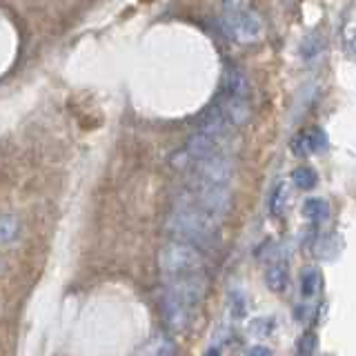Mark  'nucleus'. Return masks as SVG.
Returning <instances> with one entry per match:
<instances>
[{"instance_id": "obj_20", "label": "nucleus", "mask_w": 356, "mask_h": 356, "mask_svg": "<svg viewBox=\"0 0 356 356\" xmlns=\"http://www.w3.org/2000/svg\"><path fill=\"white\" fill-rule=\"evenodd\" d=\"M145 354H176V345L167 337H154L147 345L143 348Z\"/></svg>"}, {"instance_id": "obj_21", "label": "nucleus", "mask_w": 356, "mask_h": 356, "mask_svg": "<svg viewBox=\"0 0 356 356\" xmlns=\"http://www.w3.org/2000/svg\"><path fill=\"white\" fill-rule=\"evenodd\" d=\"M245 312H248V300H245V296L241 292H234V298L229 303V314L234 318H241Z\"/></svg>"}, {"instance_id": "obj_5", "label": "nucleus", "mask_w": 356, "mask_h": 356, "mask_svg": "<svg viewBox=\"0 0 356 356\" xmlns=\"http://www.w3.org/2000/svg\"><path fill=\"white\" fill-rule=\"evenodd\" d=\"M234 178V163L220 152L192 163V174L187 183L194 185H229Z\"/></svg>"}, {"instance_id": "obj_9", "label": "nucleus", "mask_w": 356, "mask_h": 356, "mask_svg": "<svg viewBox=\"0 0 356 356\" xmlns=\"http://www.w3.org/2000/svg\"><path fill=\"white\" fill-rule=\"evenodd\" d=\"M218 140L216 138H211L209 134H205V131H196V134H192V136L187 138V143H185V154L192 159V163L194 161H200V159H207V156H211V154H216L218 152Z\"/></svg>"}, {"instance_id": "obj_24", "label": "nucleus", "mask_w": 356, "mask_h": 356, "mask_svg": "<svg viewBox=\"0 0 356 356\" xmlns=\"http://www.w3.org/2000/svg\"><path fill=\"white\" fill-rule=\"evenodd\" d=\"M245 354H250V356H270L272 350L270 348H261V345H252V348L245 352Z\"/></svg>"}, {"instance_id": "obj_15", "label": "nucleus", "mask_w": 356, "mask_h": 356, "mask_svg": "<svg viewBox=\"0 0 356 356\" xmlns=\"http://www.w3.org/2000/svg\"><path fill=\"white\" fill-rule=\"evenodd\" d=\"M287 200H289V189H287V183H278L272 194H270V203H267V207H270V214L272 216H281L285 207H287Z\"/></svg>"}, {"instance_id": "obj_7", "label": "nucleus", "mask_w": 356, "mask_h": 356, "mask_svg": "<svg viewBox=\"0 0 356 356\" xmlns=\"http://www.w3.org/2000/svg\"><path fill=\"white\" fill-rule=\"evenodd\" d=\"M214 105L218 107L222 118H225L234 129L245 125V122L250 120V114H252L250 98H238V96H229V94H222L220 92V96L216 98Z\"/></svg>"}, {"instance_id": "obj_3", "label": "nucleus", "mask_w": 356, "mask_h": 356, "mask_svg": "<svg viewBox=\"0 0 356 356\" xmlns=\"http://www.w3.org/2000/svg\"><path fill=\"white\" fill-rule=\"evenodd\" d=\"M156 263H159L163 278H174V276L203 272L205 256L203 250H198L196 245L170 238L165 245H161L159 254H156Z\"/></svg>"}, {"instance_id": "obj_11", "label": "nucleus", "mask_w": 356, "mask_h": 356, "mask_svg": "<svg viewBox=\"0 0 356 356\" xmlns=\"http://www.w3.org/2000/svg\"><path fill=\"white\" fill-rule=\"evenodd\" d=\"M222 94H229V96H238V98H250V81L238 67H227L225 76H222Z\"/></svg>"}, {"instance_id": "obj_18", "label": "nucleus", "mask_w": 356, "mask_h": 356, "mask_svg": "<svg viewBox=\"0 0 356 356\" xmlns=\"http://www.w3.org/2000/svg\"><path fill=\"white\" fill-rule=\"evenodd\" d=\"M292 181H294V185H296L298 189H303V192H307V189L316 187V183H318V174H316L314 170H312V167L300 165V167H296V170L292 172Z\"/></svg>"}, {"instance_id": "obj_14", "label": "nucleus", "mask_w": 356, "mask_h": 356, "mask_svg": "<svg viewBox=\"0 0 356 356\" xmlns=\"http://www.w3.org/2000/svg\"><path fill=\"white\" fill-rule=\"evenodd\" d=\"M341 42H343L345 54L352 58L354 56V5L345 9V16L341 20Z\"/></svg>"}, {"instance_id": "obj_1", "label": "nucleus", "mask_w": 356, "mask_h": 356, "mask_svg": "<svg viewBox=\"0 0 356 356\" xmlns=\"http://www.w3.org/2000/svg\"><path fill=\"white\" fill-rule=\"evenodd\" d=\"M218 218L205 214L196 207H187V205H174L172 214L165 220V234L170 238L183 241L189 245H196L198 250H207L216 243L218 238V229H220Z\"/></svg>"}, {"instance_id": "obj_17", "label": "nucleus", "mask_w": 356, "mask_h": 356, "mask_svg": "<svg viewBox=\"0 0 356 356\" xmlns=\"http://www.w3.org/2000/svg\"><path fill=\"white\" fill-rule=\"evenodd\" d=\"M20 236V222L16 216L5 214L0 216V245H7V243H14Z\"/></svg>"}, {"instance_id": "obj_23", "label": "nucleus", "mask_w": 356, "mask_h": 356, "mask_svg": "<svg viewBox=\"0 0 356 356\" xmlns=\"http://www.w3.org/2000/svg\"><path fill=\"white\" fill-rule=\"evenodd\" d=\"M298 354H312L316 350V337L312 332H305L303 337H300V341H298Z\"/></svg>"}, {"instance_id": "obj_16", "label": "nucleus", "mask_w": 356, "mask_h": 356, "mask_svg": "<svg viewBox=\"0 0 356 356\" xmlns=\"http://www.w3.org/2000/svg\"><path fill=\"white\" fill-rule=\"evenodd\" d=\"M321 283H323L321 272L309 267V270H305L303 274H300V294H303L305 298L316 296L318 289H321Z\"/></svg>"}, {"instance_id": "obj_10", "label": "nucleus", "mask_w": 356, "mask_h": 356, "mask_svg": "<svg viewBox=\"0 0 356 356\" xmlns=\"http://www.w3.org/2000/svg\"><path fill=\"white\" fill-rule=\"evenodd\" d=\"M325 147H327V138H325V134H323L321 129L300 131L298 136L292 140V152L296 156H309V154L323 152Z\"/></svg>"}, {"instance_id": "obj_13", "label": "nucleus", "mask_w": 356, "mask_h": 356, "mask_svg": "<svg viewBox=\"0 0 356 356\" xmlns=\"http://www.w3.org/2000/svg\"><path fill=\"white\" fill-rule=\"evenodd\" d=\"M303 216L312 222H323L330 218V203L325 198H307L303 203Z\"/></svg>"}, {"instance_id": "obj_2", "label": "nucleus", "mask_w": 356, "mask_h": 356, "mask_svg": "<svg viewBox=\"0 0 356 356\" xmlns=\"http://www.w3.org/2000/svg\"><path fill=\"white\" fill-rule=\"evenodd\" d=\"M220 27L238 44H256L265 36V22L250 0H222Z\"/></svg>"}, {"instance_id": "obj_19", "label": "nucleus", "mask_w": 356, "mask_h": 356, "mask_svg": "<svg viewBox=\"0 0 356 356\" xmlns=\"http://www.w3.org/2000/svg\"><path fill=\"white\" fill-rule=\"evenodd\" d=\"M276 330V318L274 316H263V318H254L250 323V334L256 339H267L272 337Z\"/></svg>"}, {"instance_id": "obj_4", "label": "nucleus", "mask_w": 356, "mask_h": 356, "mask_svg": "<svg viewBox=\"0 0 356 356\" xmlns=\"http://www.w3.org/2000/svg\"><path fill=\"white\" fill-rule=\"evenodd\" d=\"M174 205L196 207L205 214L222 220L232 209V192L229 185H194L187 183L185 192L174 200Z\"/></svg>"}, {"instance_id": "obj_22", "label": "nucleus", "mask_w": 356, "mask_h": 356, "mask_svg": "<svg viewBox=\"0 0 356 356\" xmlns=\"http://www.w3.org/2000/svg\"><path fill=\"white\" fill-rule=\"evenodd\" d=\"M300 54H303V58H316V56L321 54V40L318 38H314V36H309V38H305V42H303V47H300Z\"/></svg>"}, {"instance_id": "obj_6", "label": "nucleus", "mask_w": 356, "mask_h": 356, "mask_svg": "<svg viewBox=\"0 0 356 356\" xmlns=\"http://www.w3.org/2000/svg\"><path fill=\"white\" fill-rule=\"evenodd\" d=\"M165 292H170L178 300H183L187 307H200L207 292V278L203 272H194V274H185V276H174V278H165Z\"/></svg>"}, {"instance_id": "obj_12", "label": "nucleus", "mask_w": 356, "mask_h": 356, "mask_svg": "<svg viewBox=\"0 0 356 356\" xmlns=\"http://www.w3.org/2000/svg\"><path fill=\"white\" fill-rule=\"evenodd\" d=\"M289 283V270L285 263H274L265 270V285L272 292L281 294Z\"/></svg>"}, {"instance_id": "obj_8", "label": "nucleus", "mask_w": 356, "mask_h": 356, "mask_svg": "<svg viewBox=\"0 0 356 356\" xmlns=\"http://www.w3.org/2000/svg\"><path fill=\"white\" fill-rule=\"evenodd\" d=\"M161 312H163V318L167 323V327H170L172 332H185L187 325H189V318H192V312L194 309L187 307L183 300H178L170 292H165L163 294Z\"/></svg>"}]
</instances>
